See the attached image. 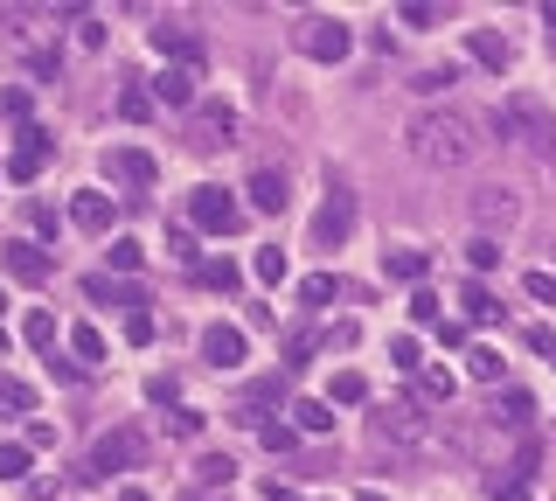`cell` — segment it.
<instances>
[{"label":"cell","instance_id":"cell-36","mask_svg":"<svg viewBox=\"0 0 556 501\" xmlns=\"http://www.w3.org/2000/svg\"><path fill=\"white\" fill-rule=\"evenodd\" d=\"M362 397H369V383H362L355 369H341V376H334V404H362Z\"/></svg>","mask_w":556,"mask_h":501},{"label":"cell","instance_id":"cell-49","mask_svg":"<svg viewBox=\"0 0 556 501\" xmlns=\"http://www.w3.org/2000/svg\"><path fill=\"white\" fill-rule=\"evenodd\" d=\"M529 348H536V355H556V328H529Z\"/></svg>","mask_w":556,"mask_h":501},{"label":"cell","instance_id":"cell-39","mask_svg":"<svg viewBox=\"0 0 556 501\" xmlns=\"http://www.w3.org/2000/svg\"><path fill=\"white\" fill-rule=\"evenodd\" d=\"M411 321H424V328H438V300H431L424 286H417V293H411Z\"/></svg>","mask_w":556,"mask_h":501},{"label":"cell","instance_id":"cell-28","mask_svg":"<svg viewBox=\"0 0 556 501\" xmlns=\"http://www.w3.org/2000/svg\"><path fill=\"white\" fill-rule=\"evenodd\" d=\"M299 300H306V307H327V300H341V279H334V272H313V279L299 286Z\"/></svg>","mask_w":556,"mask_h":501},{"label":"cell","instance_id":"cell-14","mask_svg":"<svg viewBox=\"0 0 556 501\" xmlns=\"http://www.w3.org/2000/svg\"><path fill=\"white\" fill-rule=\"evenodd\" d=\"M70 223H77L84 237H105V230H112V195H105V188H77V195H70Z\"/></svg>","mask_w":556,"mask_h":501},{"label":"cell","instance_id":"cell-37","mask_svg":"<svg viewBox=\"0 0 556 501\" xmlns=\"http://www.w3.org/2000/svg\"><path fill=\"white\" fill-rule=\"evenodd\" d=\"M139 265H146V251H139L133 237H119L112 244V272H139Z\"/></svg>","mask_w":556,"mask_h":501},{"label":"cell","instance_id":"cell-31","mask_svg":"<svg viewBox=\"0 0 556 501\" xmlns=\"http://www.w3.org/2000/svg\"><path fill=\"white\" fill-rule=\"evenodd\" d=\"M251 272H258V279H265V286H285V272H292V265H285V251H258V258H251Z\"/></svg>","mask_w":556,"mask_h":501},{"label":"cell","instance_id":"cell-13","mask_svg":"<svg viewBox=\"0 0 556 501\" xmlns=\"http://www.w3.org/2000/svg\"><path fill=\"white\" fill-rule=\"evenodd\" d=\"M195 84H202V77H195L188 63H167L146 91H153V105H181V112H195Z\"/></svg>","mask_w":556,"mask_h":501},{"label":"cell","instance_id":"cell-4","mask_svg":"<svg viewBox=\"0 0 556 501\" xmlns=\"http://www.w3.org/2000/svg\"><path fill=\"white\" fill-rule=\"evenodd\" d=\"M188 216H195V230H209V237L244 230V202L223 195V188H195V195H188Z\"/></svg>","mask_w":556,"mask_h":501},{"label":"cell","instance_id":"cell-51","mask_svg":"<svg viewBox=\"0 0 556 501\" xmlns=\"http://www.w3.org/2000/svg\"><path fill=\"white\" fill-rule=\"evenodd\" d=\"M119 501H146V488H126V495H119Z\"/></svg>","mask_w":556,"mask_h":501},{"label":"cell","instance_id":"cell-34","mask_svg":"<svg viewBox=\"0 0 556 501\" xmlns=\"http://www.w3.org/2000/svg\"><path fill=\"white\" fill-rule=\"evenodd\" d=\"M70 348H77L84 362H105V334L98 328H70Z\"/></svg>","mask_w":556,"mask_h":501},{"label":"cell","instance_id":"cell-29","mask_svg":"<svg viewBox=\"0 0 556 501\" xmlns=\"http://www.w3.org/2000/svg\"><path fill=\"white\" fill-rule=\"evenodd\" d=\"M466 376L473 383H501V348H473L466 355Z\"/></svg>","mask_w":556,"mask_h":501},{"label":"cell","instance_id":"cell-3","mask_svg":"<svg viewBox=\"0 0 556 501\" xmlns=\"http://www.w3.org/2000/svg\"><path fill=\"white\" fill-rule=\"evenodd\" d=\"M292 42H299V56H313V63H341V56L355 49L348 21H334V14H306V21L292 28Z\"/></svg>","mask_w":556,"mask_h":501},{"label":"cell","instance_id":"cell-10","mask_svg":"<svg viewBox=\"0 0 556 501\" xmlns=\"http://www.w3.org/2000/svg\"><path fill=\"white\" fill-rule=\"evenodd\" d=\"M376 439H383V446H424L431 432H424L417 404H390V411H376Z\"/></svg>","mask_w":556,"mask_h":501},{"label":"cell","instance_id":"cell-8","mask_svg":"<svg viewBox=\"0 0 556 501\" xmlns=\"http://www.w3.org/2000/svg\"><path fill=\"white\" fill-rule=\"evenodd\" d=\"M146 460V439L139 432H105L98 446H91V474H126Z\"/></svg>","mask_w":556,"mask_h":501},{"label":"cell","instance_id":"cell-43","mask_svg":"<svg viewBox=\"0 0 556 501\" xmlns=\"http://www.w3.org/2000/svg\"><path fill=\"white\" fill-rule=\"evenodd\" d=\"M258 432H265V446H272V453H292V439H299L292 425H258Z\"/></svg>","mask_w":556,"mask_h":501},{"label":"cell","instance_id":"cell-23","mask_svg":"<svg viewBox=\"0 0 556 501\" xmlns=\"http://www.w3.org/2000/svg\"><path fill=\"white\" fill-rule=\"evenodd\" d=\"M292 418H299V432H334V404H320V397H299Z\"/></svg>","mask_w":556,"mask_h":501},{"label":"cell","instance_id":"cell-20","mask_svg":"<svg viewBox=\"0 0 556 501\" xmlns=\"http://www.w3.org/2000/svg\"><path fill=\"white\" fill-rule=\"evenodd\" d=\"M459 307H466V321H473V328H494V321H501V300H494V293H487L480 279H473V286L459 293Z\"/></svg>","mask_w":556,"mask_h":501},{"label":"cell","instance_id":"cell-11","mask_svg":"<svg viewBox=\"0 0 556 501\" xmlns=\"http://www.w3.org/2000/svg\"><path fill=\"white\" fill-rule=\"evenodd\" d=\"M522 216V202H515V188H480L473 195V223H480V237H494V230H508Z\"/></svg>","mask_w":556,"mask_h":501},{"label":"cell","instance_id":"cell-12","mask_svg":"<svg viewBox=\"0 0 556 501\" xmlns=\"http://www.w3.org/2000/svg\"><path fill=\"white\" fill-rule=\"evenodd\" d=\"M202 355H209L216 369H244V355H251V341H244V328H230V321H216V328H202Z\"/></svg>","mask_w":556,"mask_h":501},{"label":"cell","instance_id":"cell-30","mask_svg":"<svg viewBox=\"0 0 556 501\" xmlns=\"http://www.w3.org/2000/svg\"><path fill=\"white\" fill-rule=\"evenodd\" d=\"M119 119H153V91H139V84H126V91H119Z\"/></svg>","mask_w":556,"mask_h":501},{"label":"cell","instance_id":"cell-45","mask_svg":"<svg viewBox=\"0 0 556 501\" xmlns=\"http://www.w3.org/2000/svg\"><path fill=\"white\" fill-rule=\"evenodd\" d=\"M445 84H459V70H452V63H445V70H424V77H417V91H445Z\"/></svg>","mask_w":556,"mask_h":501},{"label":"cell","instance_id":"cell-17","mask_svg":"<svg viewBox=\"0 0 556 501\" xmlns=\"http://www.w3.org/2000/svg\"><path fill=\"white\" fill-rule=\"evenodd\" d=\"M466 49H473V63H487L494 77L515 63V42H508V35H494V28H473V35H466Z\"/></svg>","mask_w":556,"mask_h":501},{"label":"cell","instance_id":"cell-52","mask_svg":"<svg viewBox=\"0 0 556 501\" xmlns=\"http://www.w3.org/2000/svg\"><path fill=\"white\" fill-rule=\"evenodd\" d=\"M355 501H390V495H376V488H369V495H355Z\"/></svg>","mask_w":556,"mask_h":501},{"label":"cell","instance_id":"cell-18","mask_svg":"<svg viewBox=\"0 0 556 501\" xmlns=\"http://www.w3.org/2000/svg\"><path fill=\"white\" fill-rule=\"evenodd\" d=\"M494 425L529 432V425H536V397H529V390H501V397H494Z\"/></svg>","mask_w":556,"mask_h":501},{"label":"cell","instance_id":"cell-27","mask_svg":"<svg viewBox=\"0 0 556 501\" xmlns=\"http://www.w3.org/2000/svg\"><path fill=\"white\" fill-rule=\"evenodd\" d=\"M84 293H91V300H119V307H146V300H139V286H112V279H84Z\"/></svg>","mask_w":556,"mask_h":501},{"label":"cell","instance_id":"cell-24","mask_svg":"<svg viewBox=\"0 0 556 501\" xmlns=\"http://www.w3.org/2000/svg\"><path fill=\"white\" fill-rule=\"evenodd\" d=\"M28 460H35V446H28V439H0V481H21V474H28Z\"/></svg>","mask_w":556,"mask_h":501},{"label":"cell","instance_id":"cell-2","mask_svg":"<svg viewBox=\"0 0 556 501\" xmlns=\"http://www.w3.org/2000/svg\"><path fill=\"white\" fill-rule=\"evenodd\" d=\"M494 126H501L508 140H522L536 161H556V112L536 98V91H515V98L494 112Z\"/></svg>","mask_w":556,"mask_h":501},{"label":"cell","instance_id":"cell-9","mask_svg":"<svg viewBox=\"0 0 556 501\" xmlns=\"http://www.w3.org/2000/svg\"><path fill=\"white\" fill-rule=\"evenodd\" d=\"M49 154H56V140H49L42 126H21V147L7 154V181H35V174L49 167Z\"/></svg>","mask_w":556,"mask_h":501},{"label":"cell","instance_id":"cell-42","mask_svg":"<svg viewBox=\"0 0 556 501\" xmlns=\"http://www.w3.org/2000/svg\"><path fill=\"white\" fill-rule=\"evenodd\" d=\"M167 432H174V439H195V432H202V411H174Z\"/></svg>","mask_w":556,"mask_h":501},{"label":"cell","instance_id":"cell-46","mask_svg":"<svg viewBox=\"0 0 556 501\" xmlns=\"http://www.w3.org/2000/svg\"><path fill=\"white\" fill-rule=\"evenodd\" d=\"M28 446H35V453H49V446H56V425H49V418H35V425H28Z\"/></svg>","mask_w":556,"mask_h":501},{"label":"cell","instance_id":"cell-53","mask_svg":"<svg viewBox=\"0 0 556 501\" xmlns=\"http://www.w3.org/2000/svg\"><path fill=\"white\" fill-rule=\"evenodd\" d=\"M0 307H7V300H0Z\"/></svg>","mask_w":556,"mask_h":501},{"label":"cell","instance_id":"cell-19","mask_svg":"<svg viewBox=\"0 0 556 501\" xmlns=\"http://www.w3.org/2000/svg\"><path fill=\"white\" fill-rule=\"evenodd\" d=\"M244 195H251V209H265V216H278V209H285V174H278V167H258Z\"/></svg>","mask_w":556,"mask_h":501},{"label":"cell","instance_id":"cell-1","mask_svg":"<svg viewBox=\"0 0 556 501\" xmlns=\"http://www.w3.org/2000/svg\"><path fill=\"white\" fill-rule=\"evenodd\" d=\"M411 154L424 167H466L480 154V133L466 112H417L411 119Z\"/></svg>","mask_w":556,"mask_h":501},{"label":"cell","instance_id":"cell-33","mask_svg":"<svg viewBox=\"0 0 556 501\" xmlns=\"http://www.w3.org/2000/svg\"><path fill=\"white\" fill-rule=\"evenodd\" d=\"M237 279H244V272H237L230 258H216V265H202V286H216V293H237Z\"/></svg>","mask_w":556,"mask_h":501},{"label":"cell","instance_id":"cell-40","mask_svg":"<svg viewBox=\"0 0 556 501\" xmlns=\"http://www.w3.org/2000/svg\"><path fill=\"white\" fill-rule=\"evenodd\" d=\"M390 362H397V369H417V334H397V341H390Z\"/></svg>","mask_w":556,"mask_h":501},{"label":"cell","instance_id":"cell-25","mask_svg":"<svg viewBox=\"0 0 556 501\" xmlns=\"http://www.w3.org/2000/svg\"><path fill=\"white\" fill-rule=\"evenodd\" d=\"M424 265H431L424 251H390V258H383V272H390V279H404V286H417V279H424Z\"/></svg>","mask_w":556,"mask_h":501},{"label":"cell","instance_id":"cell-21","mask_svg":"<svg viewBox=\"0 0 556 501\" xmlns=\"http://www.w3.org/2000/svg\"><path fill=\"white\" fill-rule=\"evenodd\" d=\"M21 334H28V348H42V355H56V314H49V307H28V321H21Z\"/></svg>","mask_w":556,"mask_h":501},{"label":"cell","instance_id":"cell-48","mask_svg":"<svg viewBox=\"0 0 556 501\" xmlns=\"http://www.w3.org/2000/svg\"><path fill=\"white\" fill-rule=\"evenodd\" d=\"M146 397L153 404H174V376H146Z\"/></svg>","mask_w":556,"mask_h":501},{"label":"cell","instance_id":"cell-41","mask_svg":"<svg viewBox=\"0 0 556 501\" xmlns=\"http://www.w3.org/2000/svg\"><path fill=\"white\" fill-rule=\"evenodd\" d=\"M167 258H181V265H195V237H188V230H167Z\"/></svg>","mask_w":556,"mask_h":501},{"label":"cell","instance_id":"cell-47","mask_svg":"<svg viewBox=\"0 0 556 501\" xmlns=\"http://www.w3.org/2000/svg\"><path fill=\"white\" fill-rule=\"evenodd\" d=\"M126 341L146 348V341H153V314H133V321H126Z\"/></svg>","mask_w":556,"mask_h":501},{"label":"cell","instance_id":"cell-6","mask_svg":"<svg viewBox=\"0 0 556 501\" xmlns=\"http://www.w3.org/2000/svg\"><path fill=\"white\" fill-rule=\"evenodd\" d=\"M348 230H355V195H348V188H327V202H320V216H313V251H334Z\"/></svg>","mask_w":556,"mask_h":501},{"label":"cell","instance_id":"cell-35","mask_svg":"<svg viewBox=\"0 0 556 501\" xmlns=\"http://www.w3.org/2000/svg\"><path fill=\"white\" fill-rule=\"evenodd\" d=\"M522 293H529L536 307H556V272H529V279H522Z\"/></svg>","mask_w":556,"mask_h":501},{"label":"cell","instance_id":"cell-44","mask_svg":"<svg viewBox=\"0 0 556 501\" xmlns=\"http://www.w3.org/2000/svg\"><path fill=\"white\" fill-rule=\"evenodd\" d=\"M487 495L494 501H529V481H487Z\"/></svg>","mask_w":556,"mask_h":501},{"label":"cell","instance_id":"cell-50","mask_svg":"<svg viewBox=\"0 0 556 501\" xmlns=\"http://www.w3.org/2000/svg\"><path fill=\"white\" fill-rule=\"evenodd\" d=\"M265 501H299V495H292L285 481H265Z\"/></svg>","mask_w":556,"mask_h":501},{"label":"cell","instance_id":"cell-22","mask_svg":"<svg viewBox=\"0 0 556 501\" xmlns=\"http://www.w3.org/2000/svg\"><path fill=\"white\" fill-rule=\"evenodd\" d=\"M0 411H7V418H28V411H35V390H28L21 376H7V369H0Z\"/></svg>","mask_w":556,"mask_h":501},{"label":"cell","instance_id":"cell-38","mask_svg":"<svg viewBox=\"0 0 556 501\" xmlns=\"http://www.w3.org/2000/svg\"><path fill=\"white\" fill-rule=\"evenodd\" d=\"M397 21H404V28H438V21H445V14H438V7H424V0H411V7H404V14H397Z\"/></svg>","mask_w":556,"mask_h":501},{"label":"cell","instance_id":"cell-32","mask_svg":"<svg viewBox=\"0 0 556 501\" xmlns=\"http://www.w3.org/2000/svg\"><path fill=\"white\" fill-rule=\"evenodd\" d=\"M466 265H473V272H494V265H501V244H494V237H473V244H466Z\"/></svg>","mask_w":556,"mask_h":501},{"label":"cell","instance_id":"cell-16","mask_svg":"<svg viewBox=\"0 0 556 501\" xmlns=\"http://www.w3.org/2000/svg\"><path fill=\"white\" fill-rule=\"evenodd\" d=\"M0 265H7L21 286H42V279H49V251H42V244H28V237H21V244H7V251H0Z\"/></svg>","mask_w":556,"mask_h":501},{"label":"cell","instance_id":"cell-7","mask_svg":"<svg viewBox=\"0 0 556 501\" xmlns=\"http://www.w3.org/2000/svg\"><path fill=\"white\" fill-rule=\"evenodd\" d=\"M105 174H112V188H133V195H146V188L160 181V167H153L146 147H112V154H105Z\"/></svg>","mask_w":556,"mask_h":501},{"label":"cell","instance_id":"cell-15","mask_svg":"<svg viewBox=\"0 0 556 501\" xmlns=\"http://www.w3.org/2000/svg\"><path fill=\"white\" fill-rule=\"evenodd\" d=\"M153 49H160V56H181L188 70L202 63V35H195L188 21H160V28H153Z\"/></svg>","mask_w":556,"mask_h":501},{"label":"cell","instance_id":"cell-26","mask_svg":"<svg viewBox=\"0 0 556 501\" xmlns=\"http://www.w3.org/2000/svg\"><path fill=\"white\" fill-rule=\"evenodd\" d=\"M195 481H202V488H230V481H237V460H230V453H209V460L195 467Z\"/></svg>","mask_w":556,"mask_h":501},{"label":"cell","instance_id":"cell-5","mask_svg":"<svg viewBox=\"0 0 556 501\" xmlns=\"http://www.w3.org/2000/svg\"><path fill=\"white\" fill-rule=\"evenodd\" d=\"M230 140H237V112H230V105H195V112H188V147L216 154V147H230Z\"/></svg>","mask_w":556,"mask_h":501}]
</instances>
